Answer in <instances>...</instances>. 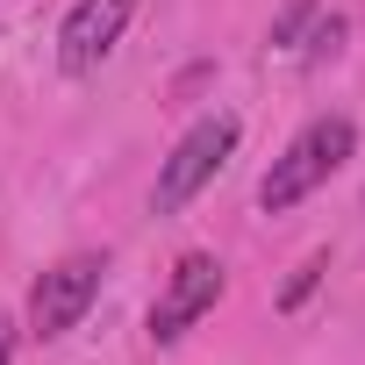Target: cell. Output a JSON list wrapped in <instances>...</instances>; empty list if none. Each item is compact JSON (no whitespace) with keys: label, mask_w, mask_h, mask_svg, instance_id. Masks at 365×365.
<instances>
[{"label":"cell","mask_w":365,"mask_h":365,"mask_svg":"<svg viewBox=\"0 0 365 365\" xmlns=\"http://www.w3.org/2000/svg\"><path fill=\"white\" fill-rule=\"evenodd\" d=\"M222 301V258H208V251H187L172 272H165V287H158V301H150V344H179L208 308Z\"/></svg>","instance_id":"277c9868"},{"label":"cell","mask_w":365,"mask_h":365,"mask_svg":"<svg viewBox=\"0 0 365 365\" xmlns=\"http://www.w3.org/2000/svg\"><path fill=\"white\" fill-rule=\"evenodd\" d=\"M351 143H358V129H351V115H315L279 158H272V172L258 179V208L265 215H287V208H301L322 179L351 158Z\"/></svg>","instance_id":"6da1fadb"},{"label":"cell","mask_w":365,"mask_h":365,"mask_svg":"<svg viewBox=\"0 0 365 365\" xmlns=\"http://www.w3.org/2000/svg\"><path fill=\"white\" fill-rule=\"evenodd\" d=\"M230 150H237V115H208V122H194L187 136L172 143V158L158 165V187H150V208L158 215H179L208 179L230 165Z\"/></svg>","instance_id":"7a4b0ae2"},{"label":"cell","mask_w":365,"mask_h":365,"mask_svg":"<svg viewBox=\"0 0 365 365\" xmlns=\"http://www.w3.org/2000/svg\"><path fill=\"white\" fill-rule=\"evenodd\" d=\"M322 272H329V265H322V258H308V265H301V272L279 287V308H301V301L315 294V279H322Z\"/></svg>","instance_id":"52a82bcc"},{"label":"cell","mask_w":365,"mask_h":365,"mask_svg":"<svg viewBox=\"0 0 365 365\" xmlns=\"http://www.w3.org/2000/svg\"><path fill=\"white\" fill-rule=\"evenodd\" d=\"M15 358V329H8V315H0V365Z\"/></svg>","instance_id":"ba28073f"},{"label":"cell","mask_w":365,"mask_h":365,"mask_svg":"<svg viewBox=\"0 0 365 365\" xmlns=\"http://www.w3.org/2000/svg\"><path fill=\"white\" fill-rule=\"evenodd\" d=\"M129 15H136V0H72V15H65V29H58V65H65L72 79L101 72L108 51L122 43Z\"/></svg>","instance_id":"5b68a950"},{"label":"cell","mask_w":365,"mask_h":365,"mask_svg":"<svg viewBox=\"0 0 365 365\" xmlns=\"http://www.w3.org/2000/svg\"><path fill=\"white\" fill-rule=\"evenodd\" d=\"M315 15H322V0H294V8H287V15L272 22V51H294V36H301V29H308Z\"/></svg>","instance_id":"8992f818"},{"label":"cell","mask_w":365,"mask_h":365,"mask_svg":"<svg viewBox=\"0 0 365 365\" xmlns=\"http://www.w3.org/2000/svg\"><path fill=\"white\" fill-rule=\"evenodd\" d=\"M101 272H108V258H93V251L58 258V265L29 287V336H36V344H58L65 329H79V315H86L93 294H101Z\"/></svg>","instance_id":"3957f363"}]
</instances>
